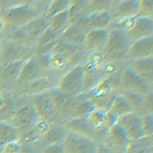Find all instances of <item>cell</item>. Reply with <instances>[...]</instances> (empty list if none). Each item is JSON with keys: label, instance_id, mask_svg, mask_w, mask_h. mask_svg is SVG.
I'll use <instances>...</instances> for the list:
<instances>
[{"label": "cell", "instance_id": "28", "mask_svg": "<svg viewBox=\"0 0 153 153\" xmlns=\"http://www.w3.org/2000/svg\"><path fill=\"white\" fill-rule=\"evenodd\" d=\"M103 115H104V111L99 109V108H94L90 113L88 114L87 122L90 125V127L96 132V134H100L102 133L103 135H105L106 131L103 127Z\"/></svg>", "mask_w": 153, "mask_h": 153}, {"label": "cell", "instance_id": "31", "mask_svg": "<svg viewBox=\"0 0 153 153\" xmlns=\"http://www.w3.org/2000/svg\"><path fill=\"white\" fill-rule=\"evenodd\" d=\"M111 5H112V1H107V0H101V1H87V5H86L84 13L90 14V13H95V12L108 11Z\"/></svg>", "mask_w": 153, "mask_h": 153}, {"label": "cell", "instance_id": "35", "mask_svg": "<svg viewBox=\"0 0 153 153\" xmlns=\"http://www.w3.org/2000/svg\"><path fill=\"white\" fill-rule=\"evenodd\" d=\"M117 117L110 111L105 110L104 115H103V127H104V130L108 131L109 129H111L113 126L117 125Z\"/></svg>", "mask_w": 153, "mask_h": 153}, {"label": "cell", "instance_id": "33", "mask_svg": "<svg viewBox=\"0 0 153 153\" xmlns=\"http://www.w3.org/2000/svg\"><path fill=\"white\" fill-rule=\"evenodd\" d=\"M141 128L144 137H152L153 117L152 113H145L141 115Z\"/></svg>", "mask_w": 153, "mask_h": 153}, {"label": "cell", "instance_id": "5", "mask_svg": "<svg viewBox=\"0 0 153 153\" xmlns=\"http://www.w3.org/2000/svg\"><path fill=\"white\" fill-rule=\"evenodd\" d=\"M39 118L31 104H25L14 110L11 117L9 118V124L14 128L19 134V138L26 134Z\"/></svg>", "mask_w": 153, "mask_h": 153}, {"label": "cell", "instance_id": "34", "mask_svg": "<svg viewBox=\"0 0 153 153\" xmlns=\"http://www.w3.org/2000/svg\"><path fill=\"white\" fill-rule=\"evenodd\" d=\"M152 1H139V12L137 16L152 18Z\"/></svg>", "mask_w": 153, "mask_h": 153}, {"label": "cell", "instance_id": "16", "mask_svg": "<svg viewBox=\"0 0 153 153\" xmlns=\"http://www.w3.org/2000/svg\"><path fill=\"white\" fill-rule=\"evenodd\" d=\"M108 37V30H90L86 32L83 43L84 51L100 53L104 48Z\"/></svg>", "mask_w": 153, "mask_h": 153}, {"label": "cell", "instance_id": "14", "mask_svg": "<svg viewBox=\"0 0 153 153\" xmlns=\"http://www.w3.org/2000/svg\"><path fill=\"white\" fill-rule=\"evenodd\" d=\"M44 71L39 66L38 63L36 62L34 56H31L28 59L24 61L23 65H22L21 71L19 74V76L16 79L14 85L16 86H23L28 83H31L33 81L37 80V79L41 78L44 76Z\"/></svg>", "mask_w": 153, "mask_h": 153}, {"label": "cell", "instance_id": "1", "mask_svg": "<svg viewBox=\"0 0 153 153\" xmlns=\"http://www.w3.org/2000/svg\"><path fill=\"white\" fill-rule=\"evenodd\" d=\"M41 14L35 5L30 2L19 1L18 4L0 12V19L3 22L4 28L7 27L10 28V30H16L24 28L26 25Z\"/></svg>", "mask_w": 153, "mask_h": 153}, {"label": "cell", "instance_id": "3", "mask_svg": "<svg viewBox=\"0 0 153 153\" xmlns=\"http://www.w3.org/2000/svg\"><path fill=\"white\" fill-rule=\"evenodd\" d=\"M54 89L68 97H78L84 91V70L82 65H75L56 82Z\"/></svg>", "mask_w": 153, "mask_h": 153}, {"label": "cell", "instance_id": "12", "mask_svg": "<svg viewBox=\"0 0 153 153\" xmlns=\"http://www.w3.org/2000/svg\"><path fill=\"white\" fill-rule=\"evenodd\" d=\"M131 42L151 37L153 34V21L148 16H136L129 29L125 32Z\"/></svg>", "mask_w": 153, "mask_h": 153}, {"label": "cell", "instance_id": "27", "mask_svg": "<svg viewBox=\"0 0 153 153\" xmlns=\"http://www.w3.org/2000/svg\"><path fill=\"white\" fill-rule=\"evenodd\" d=\"M19 141V134L7 122H0V148L10 142Z\"/></svg>", "mask_w": 153, "mask_h": 153}, {"label": "cell", "instance_id": "7", "mask_svg": "<svg viewBox=\"0 0 153 153\" xmlns=\"http://www.w3.org/2000/svg\"><path fill=\"white\" fill-rule=\"evenodd\" d=\"M28 52L29 47L27 46L4 39L0 40V65H5L13 61L26 60L29 58L26 55Z\"/></svg>", "mask_w": 153, "mask_h": 153}, {"label": "cell", "instance_id": "32", "mask_svg": "<svg viewBox=\"0 0 153 153\" xmlns=\"http://www.w3.org/2000/svg\"><path fill=\"white\" fill-rule=\"evenodd\" d=\"M57 39H58V35H56L53 32L46 29L45 31L42 33V35L36 40L35 44H34V49L43 47V46L47 45V44H50V43H52V42L56 41Z\"/></svg>", "mask_w": 153, "mask_h": 153}, {"label": "cell", "instance_id": "19", "mask_svg": "<svg viewBox=\"0 0 153 153\" xmlns=\"http://www.w3.org/2000/svg\"><path fill=\"white\" fill-rule=\"evenodd\" d=\"M63 126L68 132L85 136V137L90 138L94 141L97 137L96 132L88 124L87 118H68Z\"/></svg>", "mask_w": 153, "mask_h": 153}, {"label": "cell", "instance_id": "29", "mask_svg": "<svg viewBox=\"0 0 153 153\" xmlns=\"http://www.w3.org/2000/svg\"><path fill=\"white\" fill-rule=\"evenodd\" d=\"M70 0H54V1H49L47 8L45 10V16L47 18L55 16L60 12L66 11L70 8Z\"/></svg>", "mask_w": 153, "mask_h": 153}, {"label": "cell", "instance_id": "13", "mask_svg": "<svg viewBox=\"0 0 153 153\" xmlns=\"http://www.w3.org/2000/svg\"><path fill=\"white\" fill-rule=\"evenodd\" d=\"M48 22L49 18H47L45 14H41L24 27L23 30L25 33V45L27 47H30L31 45H33L34 47L36 40L47 29Z\"/></svg>", "mask_w": 153, "mask_h": 153}, {"label": "cell", "instance_id": "26", "mask_svg": "<svg viewBox=\"0 0 153 153\" xmlns=\"http://www.w3.org/2000/svg\"><path fill=\"white\" fill-rule=\"evenodd\" d=\"M68 24H70V14H68V10H66L49 18L47 29L59 36Z\"/></svg>", "mask_w": 153, "mask_h": 153}, {"label": "cell", "instance_id": "10", "mask_svg": "<svg viewBox=\"0 0 153 153\" xmlns=\"http://www.w3.org/2000/svg\"><path fill=\"white\" fill-rule=\"evenodd\" d=\"M117 125L120 128L130 141H136L144 138L141 128V115L131 112L117 118Z\"/></svg>", "mask_w": 153, "mask_h": 153}, {"label": "cell", "instance_id": "21", "mask_svg": "<svg viewBox=\"0 0 153 153\" xmlns=\"http://www.w3.org/2000/svg\"><path fill=\"white\" fill-rule=\"evenodd\" d=\"M54 86L55 85H54L52 83V81L49 79V76H41V78L33 81V82L24 85L23 94L28 95V96L41 94V93H43V92H47V91L51 90L52 88H54Z\"/></svg>", "mask_w": 153, "mask_h": 153}, {"label": "cell", "instance_id": "17", "mask_svg": "<svg viewBox=\"0 0 153 153\" xmlns=\"http://www.w3.org/2000/svg\"><path fill=\"white\" fill-rule=\"evenodd\" d=\"M134 74L142 79L148 85H152L153 80V57L136 59L130 61L127 65Z\"/></svg>", "mask_w": 153, "mask_h": 153}, {"label": "cell", "instance_id": "37", "mask_svg": "<svg viewBox=\"0 0 153 153\" xmlns=\"http://www.w3.org/2000/svg\"><path fill=\"white\" fill-rule=\"evenodd\" d=\"M3 30H4V24H3V22H2V19H0V35L2 34Z\"/></svg>", "mask_w": 153, "mask_h": 153}, {"label": "cell", "instance_id": "36", "mask_svg": "<svg viewBox=\"0 0 153 153\" xmlns=\"http://www.w3.org/2000/svg\"><path fill=\"white\" fill-rule=\"evenodd\" d=\"M40 153H65L62 148V144L59 145H50V146H45L41 149Z\"/></svg>", "mask_w": 153, "mask_h": 153}, {"label": "cell", "instance_id": "25", "mask_svg": "<svg viewBox=\"0 0 153 153\" xmlns=\"http://www.w3.org/2000/svg\"><path fill=\"white\" fill-rule=\"evenodd\" d=\"M82 51H84V49L82 46H73V45H68L66 43L59 41L57 39V41L55 42L54 46L51 49V51L49 53H54L57 54V55L61 56L66 60H71V58H74L76 54L81 53Z\"/></svg>", "mask_w": 153, "mask_h": 153}, {"label": "cell", "instance_id": "2", "mask_svg": "<svg viewBox=\"0 0 153 153\" xmlns=\"http://www.w3.org/2000/svg\"><path fill=\"white\" fill-rule=\"evenodd\" d=\"M131 43L132 42L128 39L125 32L115 29L108 30V37L105 46L100 52L103 61L109 63L126 59V54Z\"/></svg>", "mask_w": 153, "mask_h": 153}, {"label": "cell", "instance_id": "9", "mask_svg": "<svg viewBox=\"0 0 153 153\" xmlns=\"http://www.w3.org/2000/svg\"><path fill=\"white\" fill-rule=\"evenodd\" d=\"M139 12V1L137 0H125V1H112L108 14L110 23L126 19H134Z\"/></svg>", "mask_w": 153, "mask_h": 153}, {"label": "cell", "instance_id": "8", "mask_svg": "<svg viewBox=\"0 0 153 153\" xmlns=\"http://www.w3.org/2000/svg\"><path fill=\"white\" fill-rule=\"evenodd\" d=\"M49 91L43 92L41 94L30 96V104L35 110L37 117L39 120H45L47 123H49V120L56 114Z\"/></svg>", "mask_w": 153, "mask_h": 153}, {"label": "cell", "instance_id": "23", "mask_svg": "<svg viewBox=\"0 0 153 153\" xmlns=\"http://www.w3.org/2000/svg\"><path fill=\"white\" fill-rule=\"evenodd\" d=\"M110 25V18L108 11L95 12L86 14V29L90 30H107Z\"/></svg>", "mask_w": 153, "mask_h": 153}, {"label": "cell", "instance_id": "30", "mask_svg": "<svg viewBox=\"0 0 153 153\" xmlns=\"http://www.w3.org/2000/svg\"><path fill=\"white\" fill-rule=\"evenodd\" d=\"M68 65V60L54 53L46 54V71H59Z\"/></svg>", "mask_w": 153, "mask_h": 153}, {"label": "cell", "instance_id": "11", "mask_svg": "<svg viewBox=\"0 0 153 153\" xmlns=\"http://www.w3.org/2000/svg\"><path fill=\"white\" fill-rule=\"evenodd\" d=\"M130 142L131 141L128 139L124 131L117 125L106 131L104 139L102 141L112 153H126Z\"/></svg>", "mask_w": 153, "mask_h": 153}, {"label": "cell", "instance_id": "20", "mask_svg": "<svg viewBox=\"0 0 153 153\" xmlns=\"http://www.w3.org/2000/svg\"><path fill=\"white\" fill-rule=\"evenodd\" d=\"M95 108L93 101L89 98H84L82 100H76L75 97L74 103L68 110L66 117L68 118H86L88 114Z\"/></svg>", "mask_w": 153, "mask_h": 153}, {"label": "cell", "instance_id": "38", "mask_svg": "<svg viewBox=\"0 0 153 153\" xmlns=\"http://www.w3.org/2000/svg\"><path fill=\"white\" fill-rule=\"evenodd\" d=\"M0 40H1V38H0Z\"/></svg>", "mask_w": 153, "mask_h": 153}, {"label": "cell", "instance_id": "18", "mask_svg": "<svg viewBox=\"0 0 153 153\" xmlns=\"http://www.w3.org/2000/svg\"><path fill=\"white\" fill-rule=\"evenodd\" d=\"M68 131L63 125L50 126L47 132L45 133L38 142H42L43 147L50 146V145H59L62 144L65 140Z\"/></svg>", "mask_w": 153, "mask_h": 153}, {"label": "cell", "instance_id": "22", "mask_svg": "<svg viewBox=\"0 0 153 153\" xmlns=\"http://www.w3.org/2000/svg\"><path fill=\"white\" fill-rule=\"evenodd\" d=\"M24 61L25 60H18L2 65L0 71V85H9L16 83Z\"/></svg>", "mask_w": 153, "mask_h": 153}, {"label": "cell", "instance_id": "6", "mask_svg": "<svg viewBox=\"0 0 153 153\" xmlns=\"http://www.w3.org/2000/svg\"><path fill=\"white\" fill-rule=\"evenodd\" d=\"M65 153H96V141L82 135L68 132L62 143Z\"/></svg>", "mask_w": 153, "mask_h": 153}, {"label": "cell", "instance_id": "24", "mask_svg": "<svg viewBox=\"0 0 153 153\" xmlns=\"http://www.w3.org/2000/svg\"><path fill=\"white\" fill-rule=\"evenodd\" d=\"M107 110L113 113L117 118L128 113L134 112L132 105L122 94H115L112 96Z\"/></svg>", "mask_w": 153, "mask_h": 153}, {"label": "cell", "instance_id": "15", "mask_svg": "<svg viewBox=\"0 0 153 153\" xmlns=\"http://www.w3.org/2000/svg\"><path fill=\"white\" fill-rule=\"evenodd\" d=\"M153 56V36L137 40L131 43L128 52L126 54L127 60L147 58Z\"/></svg>", "mask_w": 153, "mask_h": 153}, {"label": "cell", "instance_id": "4", "mask_svg": "<svg viewBox=\"0 0 153 153\" xmlns=\"http://www.w3.org/2000/svg\"><path fill=\"white\" fill-rule=\"evenodd\" d=\"M117 84L118 88L125 92L133 93L141 97H144L151 92V86L145 83L127 66L120 71Z\"/></svg>", "mask_w": 153, "mask_h": 153}]
</instances>
